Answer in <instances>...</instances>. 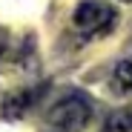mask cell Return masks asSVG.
<instances>
[{"instance_id": "cell-1", "label": "cell", "mask_w": 132, "mask_h": 132, "mask_svg": "<svg viewBox=\"0 0 132 132\" xmlns=\"http://www.w3.org/2000/svg\"><path fill=\"white\" fill-rule=\"evenodd\" d=\"M92 109L80 95H69V98H60L52 109H49V123L60 132H78L89 123Z\"/></svg>"}, {"instance_id": "cell-2", "label": "cell", "mask_w": 132, "mask_h": 132, "mask_svg": "<svg viewBox=\"0 0 132 132\" xmlns=\"http://www.w3.org/2000/svg\"><path fill=\"white\" fill-rule=\"evenodd\" d=\"M75 29L83 35H101L115 23V12L112 6H106L103 0H83L75 9Z\"/></svg>"}, {"instance_id": "cell-3", "label": "cell", "mask_w": 132, "mask_h": 132, "mask_svg": "<svg viewBox=\"0 0 132 132\" xmlns=\"http://www.w3.org/2000/svg\"><path fill=\"white\" fill-rule=\"evenodd\" d=\"M112 89L115 92H132V57L115 66V72H112Z\"/></svg>"}, {"instance_id": "cell-4", "label": "cell", "mask_w": 132, "mask_h": 132, "mask_svg": "<svg viewBox=\"0 0 132 132\" xmlns=\"http://www.w3.org/2000/svg\"><path fill=\"white\" fill-rule=\"evenodd\" d=\"M103 132H132V109H118L106 118Z\"/></svg>"}, {"instance_id": "cell-5", "label": "cell", "mask_w": 132, "mask_h": 132, "mask_svg": "<svg viewBox=\"0 0 132 132\" xmlns=\"http://www.w3.org/2000/svg\"><path fill=\"white\" fill-rule=\"evenodd\" d=\"M0 52H3V32H0Z\"/></svg>"}, {"instance_id": "cell-6", "label": "cell", "mask_w": 132, "mask_h": 132, "mask_svg": "<svg viewBox=\"0 0 132 132\" xmlns=\"http://www.w3.org/2000/svg\"><path fill=\"white\" fill-rule=\"evenodd\" d=\"M123 3H132V0H123Z\"/></svg>"}]
</instances>
